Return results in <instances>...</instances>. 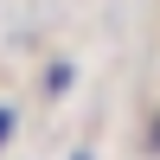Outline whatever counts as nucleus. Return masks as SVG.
Returning <instances> with one entry per match:
<instances>
[{
  "label": "nucleus",
  "instance_id": "1",
  "mask_svg": "<svg viewBox=\"0 0 160 160\" xmlns=\"http://www.w3.org/2000/svg\"><path fill=\"white\" fill-rule=\"evenodd\" d=\"M7 135H13V109H0V148H7Z\"/></svg>",
  "mask_w": 160,
  "mask_h": 160
},
{
  "label": "nucleus",
  "instance_id": "2",
  "mask_svg": "<svg viewBox=\"0 0 160 160\" xmlns=\"http://www.w3.org/2000/svg\"><path fill=\"white\" fill-rule=\"evenodd\" d=\"M154 148H160V122H154Z\"/></svg>",
  "mask_w": 160,
  "mask_h": 160
},
{
  "label": "nucleus",
  "instance_id": "3",
  "mask_svg": "<svg viewBox=\"0 0 160 160\" xmlns=\"http://www.w3.org/2000/svg\"><path fill=\"white\" fill-rule=\"evenodd\" d=\"M71 160H90V154H71Z\"/></svg>",
  "mask_w": 160,
  "mask_h": 160
}]
</instances>
